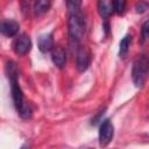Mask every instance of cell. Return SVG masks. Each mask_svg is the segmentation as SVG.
Instances as JSON below:
<instances>
[{"label":"cell","instance_id":"obj_15","mask_svg":"<svg viewBox=\"0 0 149 149\" xmlns=\"http://www.w3.org/2000/svg\"><path fill=\"white\" fill-rule=\"evenodd\" d=\"M81 5V0H66V6L70 13H74L79 10V7Z\"/></svg>","mask_w":149,"mask_h":149},{"label":"cell","instance_id":"obj_1","mask_svg":"<svg viewBox=\"0 0 149 149\" xmlns=\"http://www.w3.org/2000/svg\"><path fill=\"white\" fill-rule=\"evenodd\" d=\"M6 70H7V76L9 78L10 81V93H12V99L14 102V106L17 111V113L21 115V118L23 119H29L31 116V107L28 102L24 101V97H23V92L17 83V69L14 62L8 61L7 65H6Z\"/></svg>","mask_w":149,"mask_h":149},{"label":"cell","instance_id":"obj_14","mask_svg":"<svg viewBox=\"0 0 149 149\" xmlns=\"http://www.w3.org/2000/svg\"><path fill=\"white\" fill-rule=\"evenodd\" d=\"M141 43H146L149 41V20H147L141 28V37H140Z\"/></svg>","mask_w":149,"mask_h":149},{"label":"cell","instance_id":"obj_8","mask_svg":"<svg viewBox=\"0 0 149 149\" xmlns=\"http://www.w3.org/2000/svg\"><path fill=\"white\" fill-rule=\"evenodd\" d=\"M51 61L52 63L62 69L64 65H65V62H66V54H65V50L61 47V45H56L54 47V49L51 50Z\"/></svg>","mask_w":149,"mask_h":149},{"label":"cell","instance_id":"obj_9","mask_svg":"<svg viewBox=\"0 0 149 149\" xmlns=\"http://www.w3.org/2000/svg\"><path fill=\"white\" fill-rule=\"evenodd\" d=\"M113 10V1L112 0H99L98 1V12L104 20H107Z\"/></svg>","mask_w":149,"mask_h":149},{"label":"cell","instance_id":"obj_6","mask_svg":"<svg viewBox=\"0 0 149 149\" xmlns=\"http://www.w3.org/2000/svg\"><path fill=\"white\" fill-rule=\"evenodd\" d=\"M30 49H31V40L27 34H22L15 38V41L13 43V50L16 55L23 56V55L28 54L30 51Z\"/></svg>","mask_w":149,"mask_h":149},{"label":"cell","instance_id":"obj_4","mask_svg":"<svg viewBox=\"0 0 149 149\" xmlns=\"http://www.w3.org/2000/svg\"><path fill=\"white\" fill-rule=\"evenodd\" d=\"M113 136H114V126L108 119H106L100 123L99 127V144L101 147L108 146V143L113 140Z\"/></svg>","mask_w":149,"mask_h":149},{"label":"cell","instance_id":"obj_5","mask_svg":"<svg viewBox=\"0 0 149 149\" xmlns=\"http://www.w3.org/2000/svg\"><path fill=\"white\" fill-rule=\"evenodd\" d=\"M91 63V54L86 47L79 45L76 50V66L79 72H84L87 70Z\"/></svg>","mask_w":149,"mask_h":149},{"label":"cell","instance_id":"obj_11","mask_svg":"<svg viewBox=\"0 0 149 149\" xmlns=\"http://www.w3.org/2000/svg\"><path fill=\"white\" fill-rule=\"evenodd\" d=\"M51 5V0H36L34 5V10L36 14H43L45 13Z\"/></svg>","mask_w":149,"mask_h":149},{"label":"cell","instance_id":"obj_2","mask_svg":"<svg viewBox=\"0 0 149 149\" xmlns=\"http://www.w3.org/2000/svg\"><path fill=\"white\" fill-rule=\"evenodd\" d=\"M68 34L72 44H79L85 34V20L80 12L70 13L68 21Z\"/></svg>","mask_w":149,"mask_h":149},{"label":"cell","instance_id":"obj_10","mask_svg":"<svg viewBox=\"0 0 149 149\" xmlns=\"http://www.w3.org/2000/svg\"><path fill=\"white\" fill-rule=\"evenodd\" d=\"M38 49L42 52H48L54 49V38L51 34L42 35L38 38Z\"/></svg>","mask_w":149,"mask_h":149},{"label":"cell","instance_id":"obj_12","mask_svg":"<svg viewBox=\"0 0 149 149\" xmlns=\"http://www.w3.org/2000/svg\"><path fill=\"white\" fill-rule=\"evenodd\" d=\"M130 42H132V35H126L121 41H120V48H119V55L121 57H123L128 50H129V45H130Z\"/></svg>","mask_w":149,"mask_h":149},{"label":"cell","instance_id":"obj_13","mask_svg":"<svg viewBox=\"0 0 149 149\" xmlns=\"http://www.w3.org/2000/svg\"><path fill=\"white\" fill-rule=\"evenodd\" d=\"M127 7V0H113V12L116 14H123Z\"/></svg>","mask_w":149,"mask_h":149},{"label":"cell","instance_id":"obj_16","mask_svg":"<svg viewBox=\"0 0 149 149\" xmlns=\"http://www.w3.org/2000/svg\"><path fill=\"white\" fill-rule=\"evenodd\" d=\"M149 9V3L144 0H140L135 3V10L136 13H140V14H143L144 12H147Z\"/></svg>","mask_w":149,"mask_h":149},{"label":"cell","instance_id":"obj_3","mask_svg":"<svg viewBox=\"0 0 149 149\" xmlns=\"http://www.w3.org/2000/svg\"><path fill=\"white\" fill-rule=\"evenodd\" d=\"M149 73V55L141 54L133 63L132 78L136 87H142L147 80Z\"/></svg>","mask_w":149,"mask_h":149},{"label":"cell","instance_id":"obj_7","mask_svg":"<svg viewBox=\"0 0 149 149\" xmlns=\"http://www.w3.org/2000/svg\"><path fill=\"white\" fill-rule=\"evenodd\" d=\"M19 29H20V24L14 21V20H6V21H2L1 22V26H0V30H1V34L7 36V37H13L15 36L17 33H19Z\"/></svg>","mask_w":149,"mask_h":149}]
</instances>
